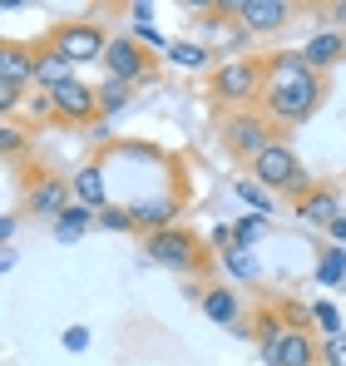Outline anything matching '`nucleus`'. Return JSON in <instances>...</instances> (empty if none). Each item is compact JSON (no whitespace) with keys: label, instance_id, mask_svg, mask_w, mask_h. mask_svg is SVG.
Here are the masks:
<instances>
[{"label":"nucleus","instance_id":"obj_20","mask_svg":"<svg viewBox=\"0 0 346 366\" xmlns=\"http://www.w3.org/2000/svg\"><path fill=\"white\" fill-rule=\"evenodd\" d=\"M317 282L322 287H342L346 282V247H322V262H317Z\"/></svg>","mask_w":346,"mask_h":366},{"label":"nucleus","instance_id":"obj_30","mask_svg":"<svg viewBox=\"0 0 346 366\" xmlns=\"http://www.w3.org/2000/svg\"><path fill=\"white\" fill-rule=\"evenodd\" d=\"M25 109H30V119H55V99H50V89H30Z\"/></svg>","mask_w":346,"mask_h":366},{"label":"nucleus","instance_id":"obj_14","mask_svg":"<svg viewBox=\"0 0 346 366\" xmlns=\"http://www.w3.org/2000/svg\"><path fill=\"white\" fill-rule=\"evenodd\" d=\"M178 198H149V203H139L134 208V228L149 238V233H169L173 228V218H178Z\"/></svg>","mask_w":346,"mask_h":366},{"label":"nucleus","instance_id":"obj_5","mask_svg":"<svg viewBox=\"0 0 346 366\" xmlns=\"http://www.w3.org/2000/svg\"><path fill=\"white\" fill-rule=\"evenodd\" d=\"M267 144H277L272 139V124L267 114H252V109H232L228 119H223V149H228L232 159H242V164H252Z\"/></svg>","mask_w":346,"mask_h":366},{"label":"nucleus","instance_id":"obj_33","mask_svg":"<svg viewBox=\"0 0 346 366\" xmlns=\"http://www.w3.org/2000/svg\"><path fill=\"white\" fill-rule=\"evenodd\" d=\"M59 342H64V352H84V347H89V327H69Z\"/></svg>","mask_w":346,"mask_h":366},{"label":"nucleus","instance_id":"obj_8","mask_svg":"<svg viewBox=\"0 0 346 366\" xmlns=\"http://www.w3.org/2000/svg\"><path fill=\"white\" fill-rule=\"evenodd\" d=\"M223 10H228L232 20H242L247 35H277V30L292 20L287 0H232V5H223Z\"/></svg>","mask_w":346,"mask_h":366},{"label":"nucleus","instance_id":"obj_31","mask_svg":"<svg viewBox=\"0 0 346 366\" xmlns=\"http://www.w3.org/2000/svg\"><path fill=\"white\" fill-rule=\"evenodd\" d=\"M134 40H139L144 50H164V55L173 50V40H164V35H159L154 25H134Z\"/></svg>","mask_w":346,"mask_h":366},{"label":"nucleus","instance_id":"obj_7","mask_svg":"<svg viewBox=\"0 0 346 366\" xmlns=\"http://www.w3.org/2000/svg\"><path fill=\"white\" fill-rule=\"evenodd\" d=\"M104 69L109 79H124V84H139V79H154V60L144 55V45L134 35H114L109 50H104Z\"/></svg>","mask_w":346,"mask_h":366},{"label":"nucleus","instance_id":"obj_17","mask_svg":"<svg viewBox=\"0 0 346 366\" xmlns=\"http://www.w3.org/2000/svg\"><path fill=\"white\" fill-rule=\"evenodd\" d=\"M69 79H74V64L64 60L59 50L40 45V55H35V89H59V84H69Z\"/></svg>","mask_w":346,"mask_h":366},{"label":"nucleus","instance_id":"obj_16","mask_svg":"<svg viewBox=\"0 0 346 366\" xmlns=\"http://www.w3.org/2000/svg\"><path fill=\"white\" fill-rule=\"evenodd\" d=\"M74 203H84V208H109V183H104V169L99 164H84L79 174H74Z\"/></svg>","mask_w":346,"mask_h":366},{"label":"nucleus","instance_id":"obj_10","mask_svg":"<svg viewBox=\"0 0 346 366\" xmlns=\"http://www.w3.org/2000/svg\"><path fill=\"white\" fill-rule=\"evenodd\" d=\"M69 203H74V183L59 179V174H40V179H30V188H25L30 218H59Z\"/></svg>","mask_w":346,"mask_h":366},{"label":"nucleus","instance_id":"obj_35","mask_svg":"<svg viewBox=\"0 0 346 366\" xmlns=\"http://www.w3.org/2000/svg\"><path fill=\"white\" fill-rule=\"evenodd\" d=\"M327 233H332V243H337V247H346V213L332 223V228H327Z\"/></svg>","mask_w":346,"mask_h":366},{"label":"nucleus","instance_id":"obj_22","mask_svg":"<svg viewBox=\"0 0 346 366\" xmlns=\"http://www.w3.org/2000/svg\"><path fill=\"white\" fill-rule=\"evenodd\" d=\"M232 188H237V198H242V203H247L252 213H262V218L272 213V193H267L262 183H252V179H237Z\"/></svg>","mask_w":346,"mask_h":366},{"label":"nucleus","instance_id":"obj_25","mask_svg":"<svg viewBox=\"0 0 346 366\" xmlns=\"http://www.w3.org/2000/svg\"><path fill=\"white\" fill-rule=\"evenodd\" d=\"M129 104V84L124 79H104L99 84V114H119Z\"/></svg>","mask_w":346,"mask_h":366},{"label":"nucleus","instance_id":"obj_29","mask_svg":"<svg viewBox=\"0 0 346 366\" xmlns=\"http://www.w3.org/2000/svg\"><path fill=\"white\" fill-rule=\"evenodd\" d=\"M322 366H346V332L322 337Z\"/></svg>","mask_w":346,"mask_h":366},{"label":"nucleus","instance_id":"obj_18","mask_svg":"<svg viewBox=\"0 0 346 366\" xmlns=\"http://www.w3.org/2000/svg\"><path fill=\"white\" fill-rule=\"evenodd\" d=\"M94 223H99V213H94V208H84V203H69V208H64V213L55 218V243H79V238L94 228Z\"/></svg>","mask_w":346,"mask_h":366},{"label":"nucleus","instance_id":"obj_13","mask_svg":"<svg viewBox=\"0 0 346 366\" xmlns=\"http://www.w3.org/2000/svg\"><path fill=\"white\" fill-rule=\"evenodd\" d=\"M277 366H322V342H312V327H287Z\"/></svg>","mask_w":346,"mask_h":366},{"label":"nucleus","instance_id":"obj_36","mask_svg":"<svg viewBox=\"0 0 346 366\" xmlns=\"http://www.w3.org/2000/svg\"><path fill=\"white\" fill-rule=\"evenodd\" d=\"M15 262H20V252H15V247H5V252H0V267H5V272H15Z\"/></svg>","mask_w":346,"mask_h":366},{"label":"nucleus","instance_id":"obj_4","mask_svg":"<svg viewBox=\"0 0 346 366\" xmlns=\"http://www.w3.org/2000/svg\"><path fill=\"white\" fill-rule=\"evenodd\" d=\"M50 50H59L69 64H104V50H109V35L94 25V20H59L45 40Z\"/></svg>","mask_w":346,"mask_h":366},{"label":"nucleus","instance_id":"obj_37","mask_svg":"<svg viewBox=\"0 0 346 366\" xmlns=\"http://www.w3.org/2000/svg\"><path fill=\"white\" fill-rule=\"evenodd\" d=\"M0 238H5V247H10V238H15V213H10V218H0Z\"/></svg>","mask_w":346,"mask_h":366},{"label":"nucleus","instance_id":"obj_24","mask_svg":"<svg viewBox=\"0 0 346 366\" xmlns=\"http://www.w3.org/2000/svg\"><path fill=\"white\" fill-rule=\"evenodd\" d=\"M169 60L178 64V69H203V64H208V50H203V45H193V40H173Z\"/></svg>","mask_w":346,"mask_h":366},{"label":"nucleus","instance_id":"obj_39","mask_svg":"<svg viewBox=\"0 0 346 366\" xmlns=\"http://www.w3.org/2000/svg\"><path fill=\"white\" fill-rule=\"evenodd\" d=\"M342 287H346V282H342Z\"/></svg>","mask_w":346,"mask_h":366},{"label":"nucleus","instance_id":"obj_23","mask_svg":"<svg viewBox=\"0 0 346 366\" xmlns=\"http://www.w3.org/2000/svg\"><path fill=\"white\" fill-rule=\"evenodd\" d=\"M232 233H237V247H252L257 238H267V233H272V223H267L262 213H247V218H237V223H232Z\"/></svg>","mask_w":346,"mask_h":366},{"label":"nucleus","instance_id":"obj_12","mask_svg":"<svg viewBox=\"0 0 346 366\" xmlns=\"http://www.w3.org/2000/svg\"><path fill=\"white\" fill-rule=\"evenodd\" d=\"M297 218H302L307 228H332V223L342 218V193H337L332 183L312 188L307 198H297Z\"/></svg>","mask_w":346,"mask_h":366},{"label":"nucleus","instance_id":"obj_19","mask_svg":"<svg viewBox=\"0 0 346 366\" xmlns=\"http://www.w3.org/2000/svg\"><path fill=\"white\" fill-rule=\"evenodd\" d=\"M198 307H203V317L218 322V327H237V317H242V302L232 297V287H208Z\"/></svg>","mask_w":346,"mask_h":366},{"label":"nucleus","instance_id":"obj_34","mask_svg":"<svg viewBox=\"0 0 346 366\" xmlns=\"http://www.w3.org/2000/svg\"><path fill=\"white\" fill-rule=\"evenodd\" d=\"M277 312H282V322H287V327H307V322H312V312H307V307H297V302H282Z\"/></svg>","mask_w":346,"mask_h":366},{"label":"nucleus","instance_id":"obj_15","mask_svg":"<svg viewBox=\"0 0 346 366\" xmlns=\"http://www.w3.org/2000/svg\"><path fill=\"white\" fill-rule=\"evenodd\" d=\"M307 64L322 74V69H332V64H346V35H337V30H317L312 40H307Z\"/></svg>","mask_w":346,"mask_h":366},{"label":"nucleus","instance_id":"obj_9","mask_svg":"<svg viewBox=\"0 0 346 366\" xmlns=\"http://www.w3.org/2000/svg\"><path fill=\"white\" fill-rule=\"evenodd\" d=\"M50 99H55V119L59 124H89L94 114H99V84H84L79 74H74L69 84L50 89Z\"/></svg>","mask_w":346,"mask_h":366},{"label":"nucleus","instance_id":"obj_38","mask_svg":"<svg viewBox=\"0 0 346 366\" xmlns=\"http://www.w3.org/2000/svg\"><path fill=\"white\" fill-rule=\"evenodd\" d=\"M332 20H342V25H346V0H342V5H332Z\"/></svg>","mask_w":346,"mask_h":366},{"label":"nucleus","instance_id":"obj_26","mask_svg":"<svg viewBox=\"0 0 346 366\" xmlns=\"http://www.w3.org/2000/svg\"><path fill=\"white\" fill-rule=\"evenodd\" d=\"M99 228H109V233H134V208H124V203L99 208Z\"/></svg>","mask_w":346,"mask_h":366},{"label":"nucleus","instance_id":"obj_21","mask_svg":"<svg viewBox=\"0 0 346 366\" xmlns=\"http://www.w3.org/2000/svg\"><path fill=\"white\" fill-rule=\"evenodd\" d=\"M223 267H228V272L237 277V282H252V277H257V262H252V247H237V243H232L228 252H223Z\"/></svg>","mask_w":346,"mask_h":366},{"label":"nucleus","instance_id":"obj_28","mask_svg":"<svg viewBox=\"0 0 346 366\" xmlns=\"http://www.w3.org/2000/svg\"><path fill=\"white\" fill-rule=\"evenodd\" d=\"M20 149H25V129L5 119V124H0V154H5V159H15Z\"/></svg>","mask_w":346,"mask_h":366},{"label":"nucleus","instance_id":"obj_6","mask_svg":"<svg viewBox=\"0 0 346 366\" xmlns=\"http://www.w3.org/2000/svg\"><path fill=\"white\" fill-rule=\"evenodd\" d=\"M144 257L159 262V267H173V272H188V267L203 262V243L188 228H169V233H149L144 238Z\"/></svg>","mask_w":346,"mask_h":366},{"label":"nucleus","instance_id":"obj_2","mask_svg":"<svg viewBox=\"0 0 346 366\" xmlns=\"http://www.w3.org/2000/svg\"><path fill=\"white\" fill-rule=\"evenodd\" d=\"M262 84H267V60H257V55H228L208 69V94L237 109L247 99H262Z\"/></svg>","mask_w":346,"mask_h":366},{"label":"nucleus","instance_id":"obj_11","mask_svg":"<svg viewBox=\"0 0 346 366\" xmlns=\"http://www.w3.org/2000/svg\"><path fill=\"white\" fill-rule=\"evenodd\" d=\"M35 45H20V40H0V84H20V89H35Z\"/></svg>","mask_w":346,"mask_h":366},{"label":"nucleus","instance_id":"obj_1","mask_svg":"<svg viewBox=\"0 0 346 366\" xmlns=\"http://www.w3.org/2000/svg\"><path fill=\"white\" fill-rule=\"evenodd\" d=\"M327 99V79L307 64L302 50H277L267 60V84H262V114L272 124H307Z\"/></svg>","mask_w":346,"mask_h":366},{"label":"nucleus","instance_id":"obj_3","mask_svg":"<svg viewBox=\"0 0 346 366\" xmlns=\"http://www.w3.org/2000/svg\"><path fill=\"white\" fill-rule=\"evenodd\" d=\"M247 169H252V183H262L267 193H287V198H307V193H312V174L302 169V159L292 154L282 139L267 144Z\"/></svg>","mask_w":346,"mask_h":366},{"label":"nucleus","instance_id":"obj_27","mask_svg":"<svg viewBox=\"0 0 346 366\" xmlns=\"http://www.w3.org/2000/svg\"><path fill=\"white\" fill-rule=\"evenodd\" d=\"M312 322H317V327H322L327 337L346 332V327H342V317H337V307H332V302H312Z\"/></svg>","mask_w":346,"mask_h":366},{"label":"nucleus","instance_id":"obj_32","mask_svg":"<svg viewBox=\"0 0 346 366\" xmlns=\"http://www.w3.org/2000/svg\"><path fill=\"white\" fill-rule=\"evenodd\" d=\"M25 104V89L20 84H0V114H15Z\"/></svg>","mask_w":346,"mask_h":366}]
</instances>
